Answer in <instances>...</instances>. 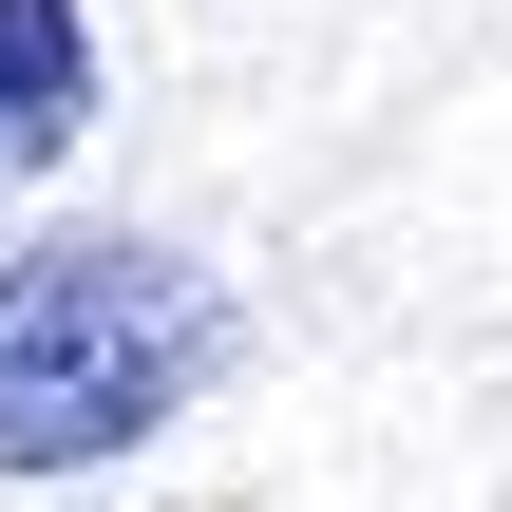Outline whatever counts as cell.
Returning a JSON list of instances; mask_svg holds the SVG:
<instances>
[{
	"label": "cell",
	"mask_w": 512,
	"mask_h": 512,
	"mask_svg": "<svg viewBox=\"0 0 512 512\" xmlns=\"http://www.w3.org/2000/svg\"><path fill=\"white\" fill-rule=\"evenodd\" d=\"M228 342L247 323L190 247H133V228L19 247L0 266V475H114L228 380Z\"/></svg>",
	"instance_id": "6da1fadb"
},
{
	"label": "cell",
	"mask_w": 512,
	"mask_h": 512,
	"mask_svg": "<svg viewBox=\"0 0 512 512\" xmlns=\"http://www.w3.org/2000/svg\"><path fill=\"white\" fill-rule=\"evenodd\" d=\"M95 133V19L76 0H0V190H38Z\"/></svg>",
	"instance_id": "7a4b0ae2"
}]
</instances>
